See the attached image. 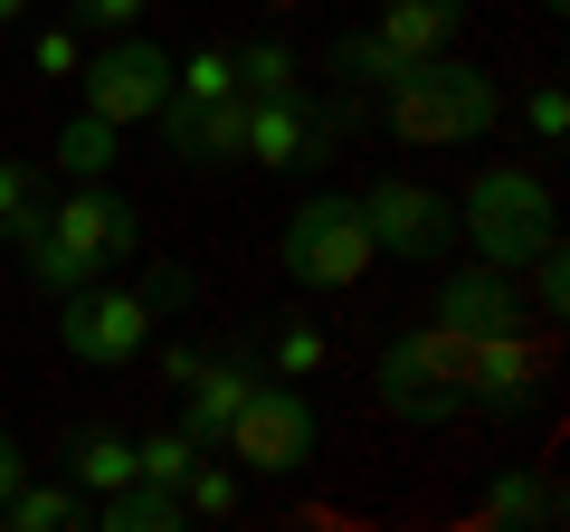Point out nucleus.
<instances>
[{"label": "nucleus", "instance_id": "f257e3e1", "mask_svg": "<svg viewBox=\"0 0 570 532\" xmlns=\"http://www.w3.org/2000/svg\"><path fill=\"white\" fill-rule=\"evenodd\" d=\"M134 238H142L134 200H115L105 181H77L58 209H39V228L20 238V257H29V276H39L48 295H67V286H86L105 257H124Z\"/></svg>", "mask_w": 570, "mask_h": 532}, {"label": "nucleus", "instance_id": "f03ea898", "mask_svg": "<svg viewBox=\"0 0 570 532\" xmlns=\"http://www.w3.org/2000/svg\"><path fill=\"white\" fill-rule=\"evenodd\" d=\"M504 124V86L466 58H419L390 86V134L400 144H485Z\"/></svg>", "mask_w": 570, "mask_h": 532}, {"label": "nucleus", "instance_id": "7ed1b4c3", "mask_svg": "<svg viewBox=\"0 0 570 532\" xmlns=\"http://www.w3.org/2000/svg\"><path fill=\"white\" fill-rule=\"evenodd\" d=\"M456 228H466L475 266H523L542 238H561V209H551V181L532 162H485L466 181V200H456Z\"/></svg>", "mask_w": 570, "mask_h": 532}, {"label": "nucleus", "instance_id": "20e7f679", "mask_svg": "<svg viewBox=\"0 0 570 532\" xmlns=\"http://www.w3.org/2000/svg\"><path fill=\"white\" fill-rule=\"evenodd\" d=\"M181 295V276H153V286H67V305H58V343H67V362H86V371H124L142 343H153V324H163V305Z\"/></svg>", "mask_w": 570, "mask_h": 532}, {"label": "nucleus", "instance_id": "39448f33", "mask_svg": "<svg viewBox=\"0 0 570 532\" xmlns=\"http://www.w3.org/2000/svg\"><path fill=\"white\" fill-rule=\"evenodd\" d=\"M466 343H475V333H448V324L400 333V343L371 362L381 410L400 418V428H438V418H456V410H466Z\"/></svg>", "mask_w": 570, "mask_h": 532}, {"label": "nucleus", "instance_id": "423d86ee", "mask_svg": "<svg viewBox=\"0 0 570 532\" xmlns=\"http://www.w3.org/2000/svg\"><path fill=\"white\" fill-rule=\"evenodd\" d=\"M219 447H228L238 475H305L314 466V400H305V381L257 371V390L238 400V418H228Z\"/></svg>", "mask_w": 570, "mask_h": 532}, {"label": "nucleus", "instance_id": "0eeeda50", "mask_svg": "<svg viewBox=\"0 0 570 532\" xmlns=\"http://www.w3.org/2000/svg\"><path fill=\"white\" fill-rule=\"evenodd\" d=\"M371 257H381V247H371V219H362V200H343V190H324V200H305L295 219H285V276L314 286V295L362 286Z\"/></svg>", "mask_w": 570, "mask_h": 532}, {"label": "nucleus", "instance_id": "6e6552de", "mask_svg": "<svg viewBox=\"0 0 570 532\" xmlns=\"http://www.w3.org/2000/svg\"><path fill=\"white\" fill-rule=\"evenodd\" d=\"M77 105H86V115H105L115 134H124V124H153L171 105V58L134 29V39L96 48V58L77 67Z\"/></svg>", "mask_w": 570, "mask_h": 532}, {"label": "nucleus", "instance_id": "1a4fd4ad", "mask_svg": "<svg viewBox=\"0 0 570 532\" xmlns=\"http://www.w3.org/2000/svg\"><path fill=\"white\" fill-rule=\"evenodd\" d=\"M362 219H371V247H381V257H409V266H428L438 247L456 238V209L438 200L428 181H371Z\"/></svg>", "mask_w": 570, "mask_h": 532}, {"label": "nucleus", "instance_id": "9d476101", "mask_svg": "<svg viewBox=\"0 0 570 532\" xmlns=\"http://www.w3.org/2000/svg\"><path fill=\"white\" fill-rule=\"evenodd\" d=\"M305 152H324L305 96H247V124H238V162L247 171H305Z\"/></svg>", "mask_w": 570, "mask_h": 532}, {"label": "nucleus", "instance_id": "9b49d317", "mask_svg": "<svg viewBox=\"0 0 570 532\" xmlns=\"http://www.w3.org/2000/svg\"><path fill=\"white\" fill-rule=\"evenodd\" d=\"M153 124H163L171 162H238V124H247V96H171Z\"/></svg>", "mask_w": 570, "mask_h": 532}, {"label": "nucleus", "instance_id": "f8f14e48", "mask_svg": "<svg viewBox=\"0 0 570 532\" xmlns=\"http://www.w3.org/2000/svg\"><path fill=\"white\" fill-rule=\"evenodd\" d=\"M466 400H475V410H523V400H532V352L513 343V324L466 343Z\"/></svg>", "mask_w": 570, "mask_h": 532}, {"label": "nucleus", "instance_id": "ddd939ff", "mask_svg": "<svg viewBox=\"0 0 570 532\" xmlns=\"http://www.w3.org/2000/svg\"><path fill=\"white\" fill-rule=\"evenodd\" d=\"M513 314H523V295H513L504 266H475V276H448L438 286V324L448 333H504Z\"/></svg>", "mask_w": 570, "mask_h": 532}, {"label": "nucleus", "instance_id": "4468645a", "mask_svg": "<svg viewBox=\"0 0 570 532\" xmlns=\"http://www.w3.org/2000/svg\"><path fill=\"white\" fill-rule=\"evenodd\" d=\"M247 390H257V371H247V362H200V371L181 381V428L200 437V447H219Z\"/></svg>", "mask_w": 570, "mask_h": 532}, {"label": "nucleus", "instance_id": "2eb2a0df", "mask_svg": "<svg viewBox=\"0 0 570 532\" xmlns=\"http://www.w3.org/2000/svg\"><path fill=\"white\" fill-rule=\"evenodd\" d=\"M381 29L390 48H409V58H448V39L466 29V0H381Z\"/></svg>", "mask_w": 570, "mask_h": 532}, {"label": "nucleus", "instance_id": "dca6fc26", "mask_svg": "<svg viewBox=\"0 0 570 532\" xmlns=\"http://www.w3.org/2000/svg\"><path fill=\"white\" fill-rule=\"evenodd\" d=\"M96 523L105 532H181L190 513H181V485H142V475H134V485H115L96 504Z\"/></svg>", "mask_w": 570, "mask_h": 532}, {"label": "nucleus", "instance_id": "f3484780", "mask_svg": "<svg viewBox=\"0 0 570 532\" xmlns=\"http://www.w3.org/2000/svg\"><path fill=\"white\" fill-rule=\"evenodd\" d=\"M266 371H276V381H324L333 371V333L314 324V314H285V324L266 333Z\"/></svg>", "mask_w": 570, "mask_h": 532}, {"label": "nucleus", "instance_id": "a211bd4d", "mask_svg": "<svg viewBox=\"0 0 570 532\" xmlns=\"http://www.w3.org/2000/svg\"><path fill=\"white\" fill-rule=\"evenodd\" d=\"M333 67H343L352 86H371V96H390V86H400L409 67H419V58H409V48H390L381 29H352V39L333 48Z\"/></svg>", "mask_w": 570, "mask_h": 532}, {"label": "nucleus", "instance_id": "6ab92c4d", "mask_svg": "<svg viewBox=\"0 0 570 532\" xmlns=\"http://www.w3.org/2000/svg\"><path fill=\"white\" fill-rule=\"evenodd\" d=\"M67 523H86V504L67 485H10V504H0V532H67Z\"/></svg>", "mask_w": 570, "mask_h": 532}, {"label": "nucleus", "instance_id": "aec40b11", "mask_svg": "<svg viewBox=\"0 0 570 532\" xmlns=\"http://www.w3.org/2000/svg\"><path fill=\"white\" fill-rule=\"evenodd\" d=\"M58 171H67V181H105V171H115V124L77 105L67 134H58Z\"/></svg>", "mask_w": 570, "mask_h": 532}, {"label": "nucleus", "instance_id": "412c9836", "mask_svg": "<svg viewBox=\"0 0 570 532\" xmlns=\"http://www.w3.org/2000/svg\"><path fill=\"white\" fill-rule=\"evenodd\" d=\"M238 494H247L238 466H209V447L190 456V475H181V513H190V523H228V513H238Z\"/></svg>", "mask_w": 570, "mask_h": 532}, {"label": "nucleus", "instance_id": "4be33fe9", "mask_svg": "<svg viewBox=\"0 0 570 532\" xmlns=\"http://www.w3.org/2000/svg\"><path fill=\"white\" fill-rule=\"evenodd\" d=\"M485 523H561V494L542 485V475H494V494H485Z\"/></svg>", "mask_w": 570, "mask_h": 532}, {"label": "nucleus", "instance_id": "5701e85b", "mask_svg": "<svg viewBox=\"0 0 570 532\" xmlns=\"http://www.w3.org/2000/svg\"><path fill=\"white\" fill-rule=\"evenodd\" d=\"M190 456H200V437H190L181 418H171V428H142V437H134V475H142V485H181Z\"/></svg>", "mask_w": 570, "mask_h": 532}, {"label": "nucleus", "instance_id": "b1692460", "mask_svg": "<svg viewBox=\"0 0 570 532\" xmlns=\"http://www.w3.org/2000/svg\"><path fill=\"white\" fill-rule=\"evenodd\" d=\"M77 485L86 494H115V485H134V437H115V428H96V437H77Z\"/></svg>", "mask_w": 570, "mask_h": 532}, {"label": "nucleus", "instance_id": "393cba45", "mask_svg": "<svg viewBox=\"0 0 570 532\" xmlns=\"http://www.w3.org/2000/svg\"><path fill=\"white\" fill-rule=\"evenodd\" d=\"M305 67H295V48L285 39H257V48H238V96H305Z\"/></svg>", "mask_w": 570, "mask_h": 532}, {"label": "nucleus", "instance_id": "a878e982", "mask_svg": "<svg viewBox=\"0 0 570 532\" xmlns=\"http://www.w3.org/2000/svg\"><path fill=\"white\" fill-rule=\"evenodd\" d=\"M29 228H39V181H29V162L0 152V238H29Z\"/></svg>", "mask_w": 570, "mask_h": 532}, {"label": "nucleus", "instance_id": "bb28decb", "mask_svg": "<svg viewBox=\"0 0 570 532\" xmlns=\"http://www.w3.org/2000/svg\"><path fill=\"white\" fill-rule=\"evenodd\" d=\"M171 96H238V48H200L190 67H171Z\"/></svg>", "mask_w": 570, "mask_h": 532}, {"label": "nucleus", "instance_id": "cd10ccee", "mask_svg": "<svg viewBox=\"0 0 570 532\" xmlns=\"http://www.w3.org/2000/svg\"><path fill=\"white\" fill-rule=\"evenodd\" d=\"M523 266H532V314H561V305H570V257H561V238H542Z\"/></svg>", "mask_w": 570, "mask_h": 532}, {"label": "nucleus", "instance_id": "c85d7f7f", "mask_svg": "<svg viewBox=\"0 0 570 532\" xmlns=\"http://www.w3.org/2000/svg\"><path fill=\"white\" fill-rule=\"evenodd\" d=\"M29 58H39V77H58V86H77V67H86V39L67 20H48L39 39H29Z\"/></svg>", "mask_w": 570, "mask_h": 532}, {"label": "nucleus", "instance_id": "c756f323", "mask_svg": "<svg viewBox=\"0 0 570 532\" xmlns=\"http://www.w3.org/2000/svg\"><path fill=\"white\" fill-rule=\"evenodd\" d=\"M523 124L542 134V144H561V134H570V96H561V86H532V96H523Z\"/></svg>", "mask_w": 570, "mask_h": 532}, {"label": "nucleus", "instance_id": "7c9ffc66", "mask_svg": "<svg viewBox=\"0 0 570 532\" xmlns=\"http://www.w3.org/2000/svg\"><path fill=\"white\" fill-rule=\"evenodd\" d=\"M142 10H153V0H77V20H86V29H134Z\"/></svg>", "mask_w": 570, "mask_h": 532}, {"label": "nucleus", "instance_id": "2f4dec72", "mask_svg": "<svg viewBox=\"0 0 570 532\" xmlns=\"http://www.w3.org/2000/svg\"><path fill=\"white\" fill-rule=\"evenodd\" d=\"M153 371H163V381H171V390H181V381H190V371H200V352H190V343H163V352H153Z\"/></svg>", "mask_w": 570, "mask_h": 532}, {"label": "nucleus", "instance_id": "473e14b6", "mask_svg": "<svg viewBox=\"0 0 570 532\" xmlns=\"http://www.w3.org/2000/svg\"><path fill=\"white\" fill-rule=\"evenodd\" d=\"M20 475H29V466H20V447L0 437V504H10V485H20Z\"/></svg>", "mask_w": 570, "mask_h": 532}, {"label": "nucleus", "instance_id": "72a5a7b5", "mask_svg": "<svg viewBox=\"0 0 570 532\" xmlns=\"http://www.w3.org/2000/svg\"><path fill=\"white\" fill-rule=\"evenodd\" d=\"M10 20H29V0H0V29H10Z\"/></svg>", "mask_w": 570, "mask_h": 532}, {"label": "nucleus", "instance_id": "f704fd0d", "mask_svg": "<svg viewBox=\"0 0 570 532\" xmlns=\"http://www.w3.org/2000/svg\"><path fill=\"white\" fill-rule=\"evenodd\" d=\"M266 10H295V0H266Z\"/></svg>", "mask_w": 570, "mask_h": 532}, {"label": "nucleus", "instance_id": "c9c22d12", "mask_svg": "<svg viewBox=\"0 0 570 532\" xmlns=\"http://www.w3.org/2000/svg\"><path fill=\"white\" fill-rule=\"evenodd\" d=\"M542 10H570V0H542Z\"/></svg>", "mask_w": 570, "mask_h": 532}]
</instances>
